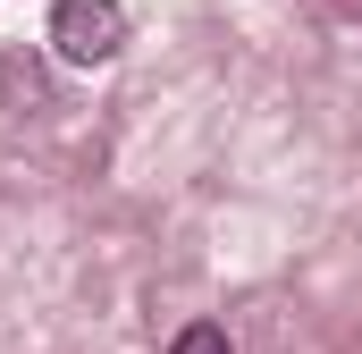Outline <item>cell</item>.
I'll list each match as a JSON object with an SVG mask.
<instances>
[{
  "label": "cell",
  "mask_w": 362,
  "mask_h": 354,
  "mask_svg": "<svg viewBox=\"0 0 362 354\" xmlns=\"http://www.w3.org/2000/svg\"><path fill=\"white\" fill-rule=\"evenodd\" d=\"M118 34H127L118 0H59V8H51V42H59V59H76V68L110 59Z\"/></svg>",
  "instance_id": "1"
},
{
  "label": "cell",
  "mask_w": 362,
  "mask_h": 354,
  "mask_svg": "<svg viewBox=\"0 0 362 354\" xmlns=\"http://www.w3.org/2000/svg\"><path fill=\"white\" fill-rule=\"evenodd\" d=\"M169 354H228V338H219V329H211V321H194V329H185L177 346Z\"/></svg>",
  "instance_id": "2"
}]
</instances>
